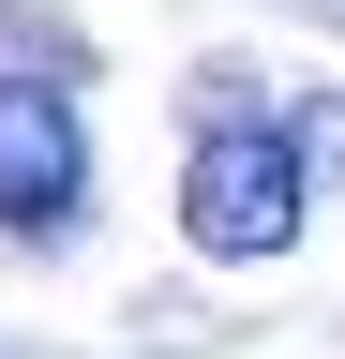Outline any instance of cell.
Listing matches in <instances>:
<instances>
[{
  "label": "cell",
  "instance_id": "6da1fadb",
  "mask_svg": "<svg viewBox=\"0 0 345 359\" xmlns=\"http://www.w3.org/2000/svg\"><path fill=\"white\" fill-rule=\"evenodd\" d=\"M181 240L226 255V269H271L300 240V135L285 120H210L195 165H181Z\"/></svg>",
  "mask_w": 345,
  "mask_h": 359
},
{
  "label": "cell",
  "instance_id": "7a4b0ae2",
  "mask_svg": "<svg viewBox=\"0 0 345 359\" xmlns=\"http://www.w3.org/2000/svg\"><path fill=\"white\" fill-rule=\"evenodd\" d=\"M91 210V135L60 75H0V240H60Z\"/></svg>",
  "mask_w": 345,
  "mask_h": 359
}]
</instances>
